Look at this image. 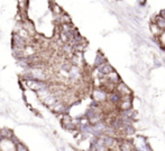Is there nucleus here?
Masks as SVG:
<instances>
[{"label":"nucleus","mask_w":165,"mask_h":151,"mask_svg":"<svg viewBox=\"0 0 165 151\" xmlns=\"http://www.w3.org/2000/svg\"><path fill=\"white\" fill-rule=\"evenodd\" d=\"M16 151H28V149L26 148V146H24L20 142H17L16 143Z\"/></svg>","instance_id":"6"},{"label":"nucleus","mask_w":165,"mask_h":151,"mask_svg":"<svg viewBox=\"0 0 165 151\" xmlns=\"http://www.w3.org/2000/svg\"><path fill=\"white\" fill-rule=\"evenodd\" d=\"M119 148H120L121 151H131L134 149V146H133V142L123 141L121 143H119Z\"/></svg>","instance_id":"5"},{"label":"nucleus","mask_w":165,"mask_h":151,"mask_svg":"<svg viewBox=\"0 0 165 151\" xmlns=\"http://www.w3.org/2000/svg\"><path fill=\"white\" fill-rule=\"evenodd\" d=\"M115 91H117L119 94L121 95V97L123 96H126V95H133V92H131V90L128 87L126 84H125L124 82H119L116 85V89H115Z\"/></svg>","instance_id":"2"},{"label":"nucleus","mask_w":165,"mask_h":151,"mask_svg":"<svg viewBox=\"0 0 165 151\" xmlns=\"http://www.w3.org/2000/svg\"><path fill=\"white\" fill-rule=\"evenodd\" d=\"M91 95H92L93 101H96L98 103H103V102H106L107 101L108 93H107L106 91H103L101 87H96V89L92 91Z\"/></svg>","instance_id":"1"},{"label":"nucleus","mask_w":165,"mask_h":151,"mask_svg":"<svg viewBox=\"0 0 165 151\" xmlns=\"http://www.w3.org/2000/svg\"><path fill=\"white\" fill-rule=\"evenodd\" d=\"M149 31H151L152 36L155 38L158 37V36L163 33V30H162L161 28L158 27L156 24H154V23H151V24H149Z\"/></svg>","instance_id":"3"},{"label":"nucleus","mask_w":165,"mask_h":151,"mask_svg":"<svg viewBox=\"0 0 165 151\" xmlns=\"http://www.w3.org/2000/svg\"><path fill=\"white\" fill-rule=\"evenodd\" d=\"M105 62H107L106 61V57H105V55H103L102 53H98L96 55V58H94V67H98V66H100L101 64H103Z\"/></svg>","instance_id":"4"}]
</instances>
